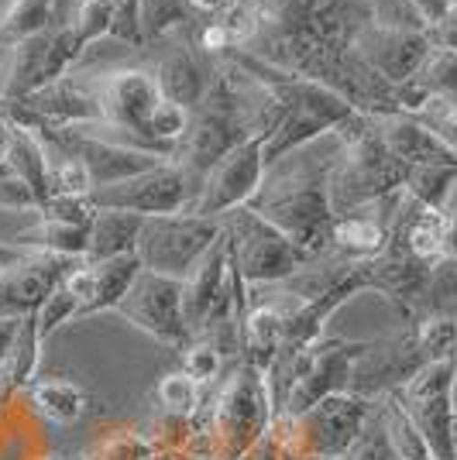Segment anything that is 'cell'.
I'll return each mask as SVG.
<instances>
[{
	"mask_svg": "<svg viewBox=\"0 0 457 460\" xmlns=\"http://www.w3.org/2000/svg\"><path fill=\"white\" fill-rule=\"evenodd\" d=\"M334 155L317 152V141L300 152L286 155L282 162L268 165L262 190L255 192L248 207L262 213L268 224L286 234L306 258L330 251L334 237V207H330V169Z\"/></svg>",
	"mask_w": 457,
	"mask_h": 460,
	"instance_id": "obj_1",
	"label": "cell"
},
{
	"mask_svg": "<svg viewBox=\"0 0 457 460\" xmlns=\"http://www.w3.org/2000/svg\"><path fill=\"white\" fill-rule=\"evenodd\" d=\"M275 402L268 388L265 371L248 361H234L220 378L207 412H196V420L207 429V447L213 460H245L268 437L275 422Z\"/></svg>",
	"mask_w": 457,
	"mask_h": 460,
	"instance_id": "obj_2",
	"label": "cell"
},
{
	"mask_svg": "<svg viewBox=\"0 0 457 460\" xmlns=\"http://www.w3.org/2000/svg\"><path fill=\"white\" fill-rule=\"evenodd\" d=\"M334 137H337V158L330 169V207L337 220L406 190L409 169L385 148L368 114L358 111Z\"/></svg>",
	"mask_w": 457,
	"mask_h": 460,
	"instance_id": "obj_3",
	"label": "cell"
},
{
	"mask_svg": "<svg viewBox=\"0 0 457 460\" xmlns=\"http://www.w3.org/2000/svg\"><path fill=\"white\" fill-rule=\"evenodd\" d=\"M220 227H224V241H228L230 269L241 275V282L248 288L279 286L303 261H309L282 230L268 224L265 217L255 213L251 207L224 213Z\"/></svg>",
	"mask_w": 457,
	"mask_h": 460,
	"instance_id": "obj_4",
	"label": "cell"
},
{
	"mask_svg": "<svg viewBox=\"0 0 457 460\" xmlns=\"http://www.w3.org/2000/svg\"><path fill=\"white\" fill-rule=\"evenodd\" d=\"M220 237L224 227L213 217H196V213L145 217V227L138 237V258L155 275L186 282Z\"/></svg>",
	"mask_w": 457,
	"mask_h": 460,
	"instance_id": "obj_5",
	"label": "cell"
},
{
	"mask_svg": "<svg viewBox=\"0 0 457 460\" xmlns=\"http://www.w3.org/2000/svg\"><path fill=\"white\" fill-rule=\"evenodd\" d=\"M14 124L31 128L45 141V148L52 152V158H73V162H79L90 172V179H94V192L107 190L114 182H124L131 175L148 172L158 162H172V158H158L152 152H141V148H131V145L111 141V137L86 135L79 128H58V124H41V120H14Z\"/></svg>",
	"mask_w": 457,
	"mask_h": 460,
	"instance_id": "obj_6",
	"label": "cell"
},
{
	"mask_svg": "<svg viewBox=\"0 0 457 460\" xmlns=\"http://www.w3.org/2000/svg\"><path fill=\"white\" fill-rule=\"evenodd\" d=\"M392 399L413 420L434 460H454V358L430 361L406 388L392 392Z\"/></svg>",
	"mask_w": 457,
	"mask_h": 460,
	"instance_id": "obj_7",
	"label": "cell"
},
{
	"mask_svg": "<svg viewBox=\"0 0 457 460\" xmlns=\"http://www.w3.org/2000/svg\"><path fill=\"white\" fill-rule=\"evenodd\" d=\"M426 365L430 361L419 347L417 323L372 337V341H364V350L351 367V395H362L368 402L385 399V395L406 388Z\"/></svg>",
	"mask_w": 457,
	"mask_h": 460,
	"instance_id": "obj_8",
	"label": "cell"
},
{
	"mask_svg": "<svg viewBox=\"0 0 457 460\" xmlns=\"http://www.w3.org/2000/svg\"><path fill=\"white\" fill-rule=\"evenodd\" d=\"M196 199V186L190 182L179 162H158L155 169L114 182L107 190L86 196L94 210H124L138 217H162V213H186Z\"/></svg>",
	"mask_w": 457,
	"mask_h": 460,
	"instance_id": "obj_9",
	"label": "cell"
},
{
	"mask_svg": "<svg viewBox=\"0 0 457 460\" xmlns=\"http://www.w3.org/2000/svg\"><path fill=\"white\" fill-rule=\"evenodd\" d=\"M117 313L172 350H186L193 344L186 313H183V282L179 279H166V275L141 269L134 286L128 288V296L121 299Z\"/></svg>",
	"mask_w": 457,
	"mask_h": 460,
	"instance_id": "obj_10",
	"label": "cell"
},
{
	"mask_svg": "<svg viewBox=\"0 0 457 460\" xmlns=\"http://www.w3.org/2000/svg\"><path fill=\"white\" fill-rule=\"evenodd\" d=\"M265 141H268L265 131H262V135H251L248 141L237 145L220 165H213L186 213L220 220L224 213L237 210V207H248L251 199H255V192L262 190L265 172H268Z\"/></svg>",
	"mask_w": 457,
	"mask_h": 460,
	"instance_id": "obj_11",
	"label": "cell"
},
{
	"mask_svg": "<svg viewBox=\"0 0 457 460\" xmlns=\"http://www.w3.org/2000/svg\"><path fill=\"white\" fill-rule=\"evenodd\" d=\"M430 49H434V41L423 28L389 24L379 18L362 21L354 39H351V52L389 86H402L417 76L423 58L430 56Z\"/></svg>",
	"mask_w": 457,
	"mask_h": 460,
	"instance_id": "obj_12",
	"label": "cell"
},
{
	"mask_svg": "<svg viewBox=\"0 0 457 460\" xmlns=\"http://www.w3.org/2000/svg\"><path fill=\"white\" fill-rule=\"evenodd\" d=\"M364 350V341L324 337L300 354V378L292 385L282 416H303L330 395L351 392V367Z\"/></svg>",
	"mask_w": 457,
	"mask_h": 460,
	"instance_id": "obj_13",
	"label": "cell"
},
{
	"mask_svg": "<svg viewBox=\"0 0 457 460\" xmlns=\"http://www.w3.org/2000/svg\"><path fill=\"white\" fill-rule=\"evenodd\" d=\"M83 258H62L49 251H21L14 261L0 271V316L24 320L39 313L41 303L62 286V279L76 269Z\"/></svg>",
	"mask_w": 457,
	"mask_h": 460,
	"instance_id": "obj_14",
	"label": "cell"
},
{
	"mask_svg": "<svg viewBox=\"0 0 457 460\" xmlns=\"http://www.w3.org/2000/svg\"><path fill=\"white\" fill-rule=\"evenodd\" d=\"M375 135L385 141V148L399 158L406 169H419V165H451L457 162V152H451L417 114H368Z\"/></svg>",
	"mask_w": 457,
	"mask_h": 460,
	"instance_id": "obj_15",
	"label": "cell"
},
{
	"mask_svg": "<svg viewBox=\"0 0 457 460\" xmlns=\"http://www.w3.org/2000/svg\"><path fill=\"white\" fill-rule=\"evenodd\" d=\"M213 69H217V58L203 56L196 45H175V49H169L166 56L158 58L152 76L166 100L186 107L193 114L207 100L210 83H213Z\"/></svg>",
	"mask_w": 457,
	"mask_h": 460,
	"instance_id": "obj_16",
	"label": "cell"
},
{
	"mask_svg": "<svg viewBox=\"0 0 457 460\" xmlns=\"http://www.w3.org/2000/svg\"><path fill=\"white\" fill-rule=\"evenodd\" d=\"M228 286H230V254H228V241L220 237L207 251V258L193 269L190 279L183 282V313H186V326H190L193 341L203 333V326L213 316L217 303L224 299Z\"/></svg>",
	"mask_w": 457,
	"mask_h": 460,
	"instance_id": "obj_17",
	"label": "cell"
},
{
	"mask_svg": "<svg viewBox=\"0 0 457 460\" xmlns=\"http://www.w3.org/2000/svg\"><path fill=\"white\" fill-rule=\"evenodd\" d=\"M296 306L300 303L286 306L282 288H279V303H251L248 320H245V341H241V361L255 365L258 371H268L286 344V320Z\"/></svg>",
	"mask_w": 457,
	"mask_h": 460,
	"instance_id": "obj_18",
	"label": "cell"
},
{
	"mask_svg": "<svg viewBox=\"0 0 457 460\" xmlns=\"http://www.w3.org/2000/svg\"><path fill=\"white\" fill-rule=\"evenodd\" d=\"M7 165H11V172L18 175L21 182L31 190V196L39 199V210L56 196V192H52V152L45 148V141H41L31 128L18 124L14 145H11V152H7Z\"/></svg>",
	"mask_w": 457,
	"mask_h": 460,
	"instance_id": "obj_19",
	"label": "cell"
},
{
	"mask_svg": "<svg viewBox=\"0 0 457 460\" xmlns=\"http://www.w3.org/2000/svg\"><path fill=\"white\" fill-rule=\"evenodd\" d=\"M7 244L18 251H49V254H62V258H86L90 224H62V220L39 217L31 227L11 234Z\"/></svg>",
	"mask_w": 457,
	"mask_h": 460,
	"instance_id": "obj_20",
	"label": "cell"
},
{
	"mask_svg": "<svg viewBox=\"0 0 457 460\" xmlns=\"http://www.w3.org/2000/svg\"><path fill=\"white\" fill-rule=\"evenodd\" d=\"M145 227V217L124 210H96L94 224H90V248H86V261H107L117 254H131L138 251V237Z\"/></svg>",
	"mask_w": 457,
	"mask_h": 460,
	"instance_id": "obj_21",
	"label": "cell"
},
{
	"mask_svg": "<svg viewBox=\"0 0 457 460\" xmlns=\"http://www.w3.org/2000/svg\"><path fill=\"white\" fill-rule=\"evenodd\" d=\"M141 269H145V265H141L138 251H131V254H117V258H107V261H96L94 265V299L83 306L79 320L96 316V313H103V309L121 306V299L128 296V288L134 286V279L141 275Z\"/></svg>",
	"mask_w": 457,
	"mask_h": 460,
	"instance_id": "obj_22",
	"label": "cell"
},
{
	"mask_svg": "<svg viewBox=\"0 0 457 460\" xmlns=\"http://www.w3.org/2000/svg\"><path fill=\"white\" fill-rule=\"evenodd\" d=\"M41 333H39V316H24L18 326V337H14V347L7 354V361L0 367V388L4 395H14V392H24L35 385V375H39V361H41Z\"/></svg>",
	"mask_w": 457,
	"mask_h": 460,
	"instance_id": "obj_23",
	"label": "cell"
},
{
	"mask_svg": "<svg viewBox=\"0 0 457 460\" xmlns=\"http://www.w3.org/2000/svg\"><path fill=\"white\" fill-rule=\"evenodd\" d=\"M56 0H7L0 7V49H14L21 41H31L52 31Z\"/></svg>",
	"mask_w": 457,
	"mask_h": 460,
	"instance_id": "obj_24",
	"label": "cell"
},
{
	"mask_svg": "<svg viewBox=\"0 0 457 460\" xmlns=\"http://www.w3.org/2000/svg\"><path fill=\"white\" fill-rule=\"evenodd\" d=\"M28 392H31L35 412L45 416L49 422H76L86 416V392H83L76 382L45 378V382L31 385Z\"/></svg>",
	"mask_w": 457,
	"mask_h": 460,
	"instance_id": "obj_25",
	"label": "cell"
},
{
	"mask_svg": "<svg viewBox=\"0 0 457 460\" xmlns=\"http://www.w3.org/2000/svg\"><path fill=\"white\" fill-rule=\"evenodd\" d=\"M434 316L457 320V261H447V258H437V261H434L430 279H426V286H423V296H419L417 313H413L409 323L434 320Z\"/></svg>",
	"mask_w": 457,
	"mask_h": 460,
	"instance_id": "obj_26",
	"label": "cell"
},
{
	"mask_svg": "<svg viewBox=\"0 0 457 460\" xmlns=\"http://www.w3.org/2000/svg\"><path fill=\"white\" fill-rule=\"evenodd\" d=\"M341 460H402L399 447L389 433V422H385V409H381V399L372 405L368 420H364L362 433L354 437V443L347 447V454Z\"/></svg>",
	"mask_w": 457,
	"mask_h": 460,
	"instance_id": "obj_27",
	"label": "cell"
},
{
	"mask_svg": "<svg viewBox=\"0 0 457 460\" xmlns=\"http://www.w3.org/2000/svg\"><path fill=\"white\" fill-rule=\"evenodd\" d=\"M423 96H457V49L434 45L430 56L423 58L419 73L409 79Z\"/></svg>",
	"mask_w": 457,
	"mask_h": 460,
	"instance_id": "obj_28",
	"label": "cell"
},
{
	"mask_svg": "<svg viewBox=\"0 0 457 460\" xmlns=\"http://www.w3.org/2000/svg\"><path fill=\"white\" fill-rule=\"evenodd\" d=\"M457 182V162L451 165H419V169H409V179H406V192L430 207V210H444L447 196Z\"/></svg>",
	"mask_w": 457,
	"mask_h": 460,
	"instance_id": "obj_29",
	"label": "cell"
},
{
	"mask_svg": "<svg viewBox=\"0 0 457 460\" xmlns=\"http://www.w3.org/2000/svg\"><path fill=\"white\" fill-rule=\"evenodd\" d=\"M138 7H141V28H145L148 45L162 41L169 31L193 21L190 0H138Z\"/></svg>",
	"mask_w": 457,
	"mask_h": 460,
	"instance_id": "obj_30",
	"label": "cell"
},
{
	"mask_svg": "<svg viewBox=\"0 0 457 460\" xmlns=\"http://www.w3.org/2000/svg\"><path fill=\"white\" fill-rule=\"evenodd\" d=\"M158 402L169 416L193 420L200 412V385L193 382L186 371H172L158 382Z\"/></svg>",
	"mask_w": 457,
	"mask_h": 460,
	"instance_id": "obj_31",
	"label": "cell"
},
{
	"mask_svg": "<svg viewBox=\"0 0 457 460\" xmlns=\"http://www.w3.org/2000/svg\"><path fill=\"white\" fill-rule=\"evenodd\" d=\"M417 333H419V347H423L426 361H447V358H457V320H447V316L419 320Z\"/></svg>",
	"mask_w": 457,
	"mask_h": 460,
	"instance_id": "obj_32",
	"label": "cell"
},
{
	"mask_svg": "<svg viewBox=\"0 0 457 460\" xmlns=\"http://www.w3.org/2000/svg\"><path fill=\"white\" fill-rule=\"evenodd\" d=\"M224 365H228V361L220 358V350L213 344H207V341H193V344L183 350V371H186L200 388L220 382V378H224Z\"/></svg>",
	"mask_w": 457,
	"mask_h": 460,
	"instance_id": "obj_33",
	"label": "cell"
},
{
	"mask_svg": "<svg viewBox=\"0 0 457 460\" xmlns=\"http://www.w3.org/2000/svg\"><path fill=\"white\" fill-rule=\"evenodd\" d=\"M39 316V333L41 341H49L52 333H58L66 323H73V320H79V299L69 292L66 286H58L45 303H41V309L35 313Z\"/></svg>",
	"mask_w": 457,
	"mask_h": 460,
	"instance_id": "obj_34",
	"label": "cell"
},
{
	"mask_svg": "<svg viewBox=\"0 0 457 460\" xmlns=\"http://www.w3.org/2000/svg\"><path fill=\"white\" fill-rule=\"evenodd\" d=\"M417 117L451 148V152H457V103L454 100H447V96H430L417 111Z\"/></svg>",
	"mask_w": 457,
	"mask_h": 460,
	"instance_id": "obj_35",
	"label": "cell"
},
{
	"mask_svg": "<svg viewBox=\"0 0 457 460\" xmlns=\"http://www.w3.org/2000/svg\"><path fill=\"white\" fill-rule=\"evenodd\" d=\"M111 39L124 41V45H134V49H148L145 28H141V7H138V0H117L114 4Z\"/></svg>",
	"mask_w": 457,
	"mask_h": 460,
	"instance_id": "obj_36",
	"label": "cell"
},
{
	"mask_svg": "<svg viewBox=\"0 0 457 460\" xmlns=\"http://www.w3.org/2000/svg\"><path fill=\"white\" fill-rule=\"evenodd\" d=\"M402 4L409 7V14L417 18V24L426 35H434L437 28H444L447 18L454 14V0H402Z\"/></svg>",
	"mask_w": 457,
	"mask_h": 460,
	"instance_id": "obj_37",
	"label": "cell"
},
{
	"mask_svg": "<svg viewBox=\"0 0 457 460\" xmlns=\"http://www.w3.org/2000/svg\"><path fill=\"white\" fill-rule=\"evenodd\" d=\"M18 326H21V320H4V316H0V367H4L7 354H11V347H14Z\"/></svg>",
	"mask_w": 457,
	"mask_h": 460,
	"instance_id": "obj_38",
	"label": "cell"
},
{
	"mask_svg": "<svg viewBox=\"0 0 457 460\" xmlns=\"http://www.w3.org/2000/svg\"><path fill=\"white\" fill-rule=\"evenodd\" d=\"M430 41H434V45H444V49H457V0H454V14L447 18L444 28H437V31L430 35Z\"/></svg>",
	"mask_w": 457,
	"mask_h": 460,
	"instance_id": "obj_39",
	"label": "cell"
},
{
	"mask_svg": "<svg viewBox=\"0 0 457 460\" xmlns=\"http://www.w3.org/2000/svg\"><path fill=\"white\" fill-rule=\"evenodd\" d=\"M14 131H18V124L0 111V162H7V152H11V145H14Z\"/></svg>",
	"mask_w": 457,
	"mask_h": 460,
	"instance_id": "obj_40",
	"label": "cell"
},
{
	"mask_svg": "<svg viewBox=\"0 0 457 460\" xmlns=\"http://www.w3.org/2000/svg\"><path fill=\"white\" fill-rule=\"evenodd\" d=\"M440 258H447V261H457V220H447V227H444Z\"/></svg>",
	"mask_w": 457,
	"mask_h": 460,
	"instance_id": "obj_41",
	"label": "cell"
},
{
	"mask_svg": "<svg viewBox=\"0 0 457 460\" xmlns=\"http://www.w3.org/2000/svg\"><path fill=\"white\" fill-rule=\"evenodd\" d=\"M444 217H447V220H457V182H454V190H451V196H447V203H444Z\"/></svg>",
	"mask_w": 457,
	"mask_h": 460,
	"instance_id": "obj_42",
	"label": "cell"
},
{
	"mask_svg": "<svg viewBox=\"0 0 457 460\" xmlns=\"http://www.w3.org/2000/svg\"><path fill=\"white\" fill-rule=\"evenodd\" d=\"M454 460H457V416H454Z\"/></svg>",
	"mask_w": 457,
	"mask_h": 460,
	"instance_id": "obj_43",
	"label": "cell"
},
{
	"mask_svg": "<svg viewBox=\"0 0 457 460\" xmlns=\"http://www.w3.org/2000/svg\"><path fill=\"white\" fill-rule=\"evenodd\" d=\"M0 271H4V261H0Z\"/></svg>",
	"mask_w": 457,
	"mask_h": 460,
	"instance_id": "obj_44",
	"label": "cell"
}]
</instances>
